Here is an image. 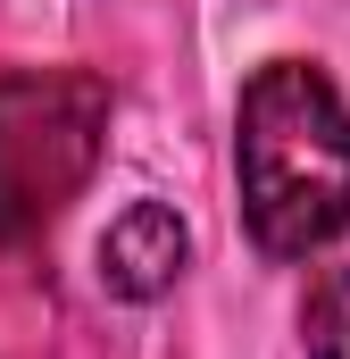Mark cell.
I'll return each instance as SVG.
<instances>
[{
    "label": "cell",
    "instance_id": "6da1fadb",
    "mask_svg": "<svg viewBox=\"0 0 350 359\" xmlns=\"http://www.w3.org/2000/svg\"><path fill=\"white\" fill-rule=\"evenodd\" d=\"M234 184L259 259H317L350 226V100L317 59H267L242 84Z\"/></svg>",
    "mask_w": 350,
    "mask_h": 359
},
{
    "label": "cell",
    "instance_id": "7a4b0ae2",
    "mask_svg": "<svg viewBox=\"0 0 350 359\" xmlns=\"http://www.w3.org/2000/svg\"><path fill=\"white\" fill-rule=\"evenodd\" d=\"M108 151V84L92 67L0 76V268L25 259Z\"/></svg>",
    "mask_w": 350,
    "mask_h": 359
},
{
    "label": "cell",
    "instance_id": "3957f363",
    "mask_svg": "<svg viewBox=\"0 0 350 359\" xmlns=\"http://www.w3.org/2000/svg\"><path fill=\"white\" fill-rule=\"evenodd\" d=\"M100 292L108 301H134V309H150V301H167L175 276L192 268V226L175 217L167 201H125L117 217H108V234H100Z\"/></svg>",
    "mask_w": 350,
    "mask_h": 359
},
{
    "label": "cell",
    "instance_id": "277c9868",
    "mask_svg": "<svg viewBox=\"0 0 350 359\" xmlns=\"http://www.w3.org/2000/svg\"><path fill=\"white\" fill-rule=\"evenodd\" d=\"M300 343H309V359H350V259L309 284V301H300Z\"/></svg>",
    "mask_w": 350,
    "mask_h": 359
}]
</instances>
